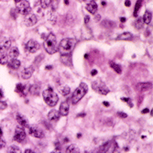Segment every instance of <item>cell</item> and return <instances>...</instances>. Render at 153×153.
Returning <instances> with one entry per match:
<instances>
[{"label":"cell","instance_id":"7","mask_svg":"<svg viewBox=\"0 0 153 153\" xmlns=\"http://www.w3.org/2000/svg\"><path fill=\"white\" fill-rule=\"evenodd\" d=\"M11 46V39L7 37L0 39V53H5Z\"/></svg>","mask_w":153,"mask_h":153},{"label":"cell","instance_id":"44","mask_svg":"<svg viewBox=\"0 0 153 153\" xmlns=\"http://www.w3.org/2000/svg\"><path fill=\"white\" fill-rule=\"evenodd\" d=\"M149 110L148 108H145V109H143V110H142V112H141V113H142V114H146V113H148V112H149Z\"/></svg>","mask_w":153,"mask_h":153},{"label":"cell","instance_id":"21","mask_svg":"<svg viewBox=\"0 0 153 153\" xmlns=\"http://www.w3.org/2000/svg\"><path fill=\"white\" fill-rule=\"evenodd\" d=\"M72 57L70 54H62V57H61V61L62 63H64L65 65L68 66H72V61H71Z\"/></svg>","mask_w":153,"mask_h":153},{"label":"cell","instance_id":"2","mask_svg":"<svg viewBox=\"0 0 153 153\" xmlns=\"http://www.w3.org/2000/svg\"><path fill=\"white\" fill-rule=\"evenodd\" d=\"M88 92V86L86 83L81 82L80 85L75 89V91L73 94L72 96V103L73 104H77L83 96H85Z\"/></svg>","mask_w":153,"mask_h":153},{"label":"cell","instance_id":"27","mask_svg":"<svg viewBox=\"0 0 153 153\" xmlns=\"http://www.w3.org/2000/svg\"><path fill=\"white\" fill-rule=\"evenodd\" d=\"M59 91L62 95H68L69 94H70V87L67 86V85H64V86L60 87Z\"/></svg>","mask_w":153,"mask_h":153},{"label":"cell","instance_id":"32","mask_svg":"<svg viewBox=\"0 0 153 153\" xmlns=\"http://www.w3.org/2000/svg\"><path fill=\"white\" fill-rule=\"evenodd\" d=\"M144 26V23H143V20L141 19H138L136 22H135V27H137V30H141Z\"/></svg>","mask_w":153,"mask_h":153},{"label":"cell","instance_id":"41","mask_svg":"<svg viewBox=\"0 0 153 153\" xmlns=\"http://www.w3.org/2000/svg\"><path fill=\"white\" fill-rule=\"evenodd\" d=\"M4 97V93H3V91H2V89L0 88V100H1L2 98Z\"/></svg>","mask_w":153,"mask_h":153},{"label":"cell","instance_id":"43","mask_svg":"<svg viewBox=\"0 0 153 153\" xmlns=\"http://www.w3.org/2000/svg\"><path fill=\"white\" fill-rule=\"evenodd\" d=\"M96 74H97V71H96V70H93V71L91 72V75H92V76H94Z\"/></svg>","mask_w":153,"mask_h":153},{"label":"cell","instance_id":"46","mask_svg":"<svg viewBox=\"0 0 153 153\" xmlns=\"http://www.w3.org/2000/svg\"><path fill=\"white\" fill-rule=\"evenodd\" d=\"M31 152H34V151L31 150V149H26L25 150V153H31Z\"/></svg>","mask_w":153,"mask_h":153},{"label":"cell","instance_id":"1","mask_svg":"<svg viewBox=\"0 0 153 153\" xmlns=\"http://www.w3.org/2000/svg\"><path fill=\"white\" fill-rule=\"evenodd\" d=\"M75 44H76L75 39H71V38L63 39L61 40V42L58 46V50L61 52V54H70L74 50Z\"/></svg>","mask_w":153,"mask_h":153},{"label":"cell","instance_id":"53","mask_svg":"<svg viewBox=\"0 0 153 153\" xmlns=\"http://www.w3.org/2000/svg\"><path fill=\"white\" fill-rule=\"evenodd\" d=\"M79 1H81V2H83V1H86V0H79Z\"/></svg>","mask_w":153,"mask_h":153},{"label":"cell","instance_id":"29","mask_svg":"<svg viewBox=\"0 0 153 153\" xmlns=\"http://www.w3.org/2000/svg\"><path fill=\"white\" fill-rule=\"evenodd\" d=\"M79 149L76 145L73 144V145H70L67 149H66V152H74V153H77L79 152Z\"/></svg>","mask_w":153,"mask_h":153},{"label":"cell","instance_id":"28","mask_svg":"<svg viewBox=\"0 0 153 153\" xmlns=\"http://www.w3.org/2000/svg\"><path fill=\"white\" fill-rule=\"evenodd\" d=\"M8 62V57L5 53H0V64L4 65Z\"/></svg>","mask_w":153,"mask_h":153},{"label":"cell","instance_id":"26","mask_svg":"<svg viewBox=\"0 0 153 153\" xmlns=\"http://www.w3.org/2000/svg\"><path fill=\"white\" fill-rule=\"evenodd\" d=\"M142 1L143 0H137V3H136V6H135V9H134V17H137V13L140 11L141 6H142Z\"/></svg>","mask_w":153,"mask_h":153},{"label":"cell","instance_id":"34","mask_svg":"<svg viewBox=\"0 0 153 153\" xmlns=\"http://www.w3.org/2000/svg\"><path fill=\"white\" fill-rule=\"evenodd\" d=\"M59 3H60V0H51V7H52V9L53 10H56L58 6H59Z\"/></svg>","mask_w":153,"mask_h":153},{"label":"cell","instance_id":"54","mask_svg":"<svg viewBox=\"0 0 153 153\" xmlns=\"http://www.w3.org/2000/svg\"><path fill=\"white\" fill-rule=\"evenodd\" d=\"M93 1H95V0H93Z\"/></svg>","mask_w":153,"mask_h":153},{"label":"cell","instance_id":"10","mask_svg":"<svg viewBox=\"0 0 153 153\" xmlns=\"http://www.w3.org/2000/svg\"><path fill=\"white\" fill-rule=\"evenodd\" d=\"M39 47L40 46H39V43L38 42V41H36L34 39H30V40L27 41V43L26 45V50L30 53H34V52L39 51Z\"/></svg>","mask_w":153,"mask_h":153},{"label":"cell","instance_id":"17","mask_svg":"<svg viewBox=\"0 0 153 153\" xmlns=\"http://www.w3.org/2000/svg\"><path fill=\"white\" fill-rule=\"evenodd\" d=\"M16 118H17L18 123L20 125L21 127H23V128L29 127V122H27V119L24 116H22L21 114H17Z\"/></svg>","mask_w":153,"mask_h":153},{"label":"cell","instance_id":"18","mask_svg":"<svg viewBox=\"0 0 153 153\" xmlns=\"http://www.w3.org/2000/svg\"><path fill=\"white\" fill-rule=\"evenodd\" d=\"M97 8H98L97 4L95 3V1H93V0L90 1L89 3H87V5H86V10L91 14H95L97 11Z\"/></svg>","mask_w":153,"mask_h":153},{"label":"cell","instance_id":"22","mask_svg":"<svg viewBox=\"0 0 153 153\" xmlns=\"http://www.w3.org/2000/svg\"><path fill=\"white\" fill-rule=\"evenodd\" d=\"M101 25L105 27V29H108V30H111V29H113V27L116 26L115 22L114 21H111V20H108V19H105L102 21Z\"/></svg>","mask_w":153,"mask_h":153},{"label":"cell","instance_id":"25","mask_svg":"<svg viewBox=\"0 0 153 153\" xmlns=\"http://www.w3.org/2000/svg\"><path fill=\"white\" fill-rule=\"evenodd\" d=\"M142 20H143V23L149 25L152 20V14L150 12H149V11H146L145 14H144V16H143Z\"/></svg>","mask_w":153,"mask_h":153},{"label":"cell","instance_id":"9","mask_svg":"<svg viewBox=\"0 0 153 153\" xmlns=\"http://www.w3.org/2000/svg\"><path fill=\"white\" fill-rule=\"evenodd\" d=\"M26 138V132L21 127H17L15 130V135H14V140L18 142H22Z\"/></svg>","mask_w":153,"mask_h":153},{"label":"cell","instance_id":"49","mask_svg":"<svg viewBox=\"0 0 153 153\" xmlns=\"http://www.w3.org/2000/svg\"><path fill=\"white\" fill-rule=\"evenodd\" d=\"M65 4L66 5H69V0H65Z\"/></svg>","mask_w":153,"mask_h":153},{"label":"cell","instance_id":"47","mask_svg":"<svg viewBox=\"0 0 153 153\" xmlns=\"http://www.w3.org/2000/svg\"><path fill=\"white\" fill-rule=\"evenodd\" d=\"M120 21L121 22H126V19H125V18H120Z\"/></svg>","mask_w":153,"mask_h":153},{"label":"cell","instance_id":"42","mask_svg":"<svg viewBox=\"0 0 153 153\" xmlns=\"http://www.w3.org/2000/svg\"><path fill=\"white\" fill-rule=\"evenodd\" d=\"M89 20H90L89 16H85V24H87V23L89 22Z\"/></svg>","mask_w":153,"mask_h":153},{"label":"cell","instance_id":"5","mask_svg":"<svg viewBox=\"0 0 153 153\" xmlns=\"http://www.w3.org/2000/svg\"><path fill=\"white\" fill-rule=\"evenodd\" d=\"M92 87L95 92H97L100 94H103V95H105V94H107L109 93V89L107 88V86L101 80L94 81L93 83H92Z\"/></svg>","mask_w":153,"mask_h":153},{"label":"cell","instance_id":"33","mask_svg":"<svg viewBox=\"0 0 153 153\" xmlns=\"http://www.w3.org/2000/svg\"><path fill=\"white\" fill-rule=\"evenodd\" d=\"M51 0H40V6L42 8H47L51 5Z\"/></svg>","mask_w":153,"mask_h":153},{"label":"cell","instance_id":"39","mask_svg":"<svg viewBox=\"0 0 153 153\" xmlns=\"http://www.w3.org/2000/svg\"><path fill=\"white\" fill-rule=\"evenodd\" d=\"M117 116H118L120 118H127V117H128V115H127V114H125V113H123V112H118V113H117Z\"/></svg>","mask_w":153,"mask_h":153},{"label":"cell","instance_id":"16","mask_svg":"<svg viewBox=\"0 0 153 153\" xmlns=\"http://www.w3.org/2000/svg\"><path fill=\"white\" fill-rule=\"evenodd\" d=\"M19 55V49H18L17 47H12V48H9L7 57H8L10 60L17 59Z\"/></svg>","mask_w":153,"mask_h":153},{"label":"cell","instance_id":"36","mask_svg":"<svg viewBox=\"0 0 153 153\" xmlns=\"http://www.w3.org/2000/svg\"><path fill=\"white\" fill-rule=\"evenodd\" d=\"M5 146H6V141L4 140L3 136H1V137H0V149L5 148Z\"/></svg>","mask_w":153,"mask_h":153},{"label":"cell","instance_id":"51","mask_svg":"<svg viewBox=\"0 0 153 153\" xmlns=\"http://www.w3.org/2000/svg\"><path fill=\"white\" fill-rule=\"evenodd\" d=\"M20 1H21V0H15V2H16V3H19V2H20Z\"/></svg>","mask_w":153,"mask_h":153},{"label":"cell","instance_id":"15","mask_svg":"<svg viewBox=\"0 0 153 153\" xmlns=\"http://www.w3.org/2000/svg\"><path fill=\"white\" fill-rule=\"evenodd\" d=\"M151 87H152L151 82H140V83H137V86H136L137 90L140 91V92L147 91V90L150 89Z\"/></svg>","mask_w":153,"mask_h":153},{"label":"cell","instance_id":"30","mask_svg":"<svg viewBox=\"0 0 153 153\" xmlns=\"http://www.w3.org/2000/svg\"><path fill=\"white\" fill-rule=\"evenodd\" d=\"M110 66L112 67V69H114V70H115L117 74H121L122 69H121V67H120L118 64L115 63L114 62H110Z\"/></svg>","mask_w":153,"mask_h":153},{"label":"cell","instance_id":"52","mask_svg":"<svg viewBox=\"0 0 153 153\" xmlns=\"http://www.w3.org/2000/svg\"><path fill=\"white\" fill-rule=\"evenodd\" d=\"M77 137H82V135H81V134H79V135H77Z\"/></svg>","mask_w":153,"mask_h":153},{"label":"cell","instance_id":"13","mask_svg":"<svg viewBox=\"0 0 153 153\" xmlns=\"http://www.w3.org/2000/svg\"><path fill=\"white\" fill-rule=\"evenodd\" d=\"M69 108H70V105H69L68 101L62 102V105H60V110H59L61 116L66 117L69 114Z\"/></svg>","mask_w":153,"mask_h":153},{"label":"cell","instance_id":"8","mask_svg":"<svg viewBox=\"0 0 153 153\" xmlns=\"http://www.w3.org/2000/svg\"><path fill=\"white\" fill-rule=\"evenodd\" d=\"M29 132L30 134L34 137H37V138H43L45 134L43 132V130L41 129L40 128L37 127V126H32V127H30L29 128Z\"/></svg>","mask_w":153,"mask_h":153},{"label":"cell","instance_id":"40","mask_svg":"<svg viewBox=\"0 0 153 153\" xmlns=\"http://www.w3.org/2000/svg\"><path fill=\"white\" fill-rule=\"evenodd\" d=\"M125 6L126 7H130L131 6V2L129 0H126V2H125Z\"/></svg>","mask_w":153,"mask_h":153},{"label":"cell","instance_id":"14","mask_svg":"<svg viewBox=\"0 0 153 153\" xmlns=\"http://www.w3.org/2000/svg\"><path fill=\"white\" fill-rule=\"evenodd\" d=\"M60 117H61L60 112H59L58 110H55V109L51 110V112L48 114V118H49V120L53 121V122L58 121V120L60 119Z\"/></svg>","mask_w":153,"mask_h":153},{"label":"cell","instance_id":"50","mask_svg":"<svg viewBox=\"0 0 153 153\" xmlns=\"http://www.w3.org/2000/svg\"><path fill=\"white\" fill-rule=\"evenodd\" d=\"M46 69L48 70V69H51V66H46Z\"/></svg>","mask_w":153,"mask_h":153},{"label":"cell","instance_id":"19","mask_svg":"<svg viewBox=\"0 0 153 153\" xmlns=\"http://www.w3.org/2000/svg\"><path fill=\"white\" fill-rule=\"evenodd\" d=\"M21 65V62L20 61L17 60V59H13V60H10L9 62H7V66L10 68V69H13V70H17L19 69Z\"/></svg>","mask_w":153,"mask_h":153},{"label":"cell","instance_id":"45","mask_svg":"<svg viewBox=\"0 0 153 153\" xmlns=\"http://www.w3.org/2000/svg\"><path fill=\"white\" fill-rule=\"evenodd\" d=\"M103 104H104V105H105V106H109V105H109V103H108V102H106V101H104V102H103Z\"/></svg>","mask_w":153,"mask_h":153},{"label":"cell","instance_id":"35","mask_svg":"<svg viewBox=\"0 0 153 153\" xmlns=\"http://www.w3.org/2000/svg\"><path fill=\"white\" fill-rule=\"evenodd\" d=\"M8 151L9 152H17V153H20L21 152L20 149L19 147H17V146H11L9 148V150Z\"/></svg>","mask_w":153,"mask_h":153},{"label":"cell","instance_id":"24","mask_svg":"<svg viewBox=\"0 0 153 153\" xmlns=\"http://www.w3.org/2000/svg\"><path fill=\"white\" fill-rule=\"evenodd\" d=\"M26 88H27L26 85H22V83H18L16 86V92L24 96V95H26Z\"/></svg>","mask_w":153,"mask_h":153},{"label":"cell","instance_id":"12","mask_svg":"<svg viewBox=\"0 0 153 153\" xmlns=\"http://www.w3.org/2000/svg\"><path fill=\"white\" fill-rule=\"evenodd\" d=\"M33 72H34V68H33L32 66H30V67H27V68H25L24 70L22 71V73H21V77H22L24 80L30 79V78L32 76Z\"/></svg>","mask_w":153,"mask_h":153},{"label":"cell","instance_id":"31","mask_svg":"<svg viewBox=\"0 0 153 153\" xmlns=\"http://www.w3.org/2000/svg\"><path fill=\"white\" fill-rule=\"evenodd\" d=\"M110 147H111V142H105L104 145H102V146L100 147L99 151H101V152H106V151L109 150Z\"/></svg>","mask_w":153,"mask_h":153},{"label":"cell","instance_id":"11","mask_svg":"<svg viewBox=\"0 0 153 153\" xmlns=\"http://www.w3.org/2000/svg\"><path fill=\"white\" fill-rule=\"evenodd\" d=\"M37 22H38V19L34 14H29V15H26V17L24 18V24L27 27H32Z\"/></svg>","mask_w":153,"mask_h":153},{"label":"cell","instance_id":"37","mask_svg":"<svg viewBox=\"0 0 153 153\" xmlns=\"http://www.w3.org/2000/svg\"><path fill=\"white\" fill-rule=\"evenodd\" d=\"M7 107V105L6 102H3V101H0V110H4Z\"/></svg>","mask_w":153,"mask_h":153},{"label":"cell","instance_id":"6","mask_svg":"<svg viewBox=\"0 0 153 153\" xmlns=\"http://www.w3.org/2000/svg\"><path fill=\"white\" fill-rule=\"evenodd\" d=\"M17 11L18 13L21 14V15H29L31 12V7L30 5V2L27 1V0H21L20 2L17 3Z\"/></svg>","mask_w":153,"mask_h":153},{"label":"cell","instance_id":"48","mask_svg":"<svg viewBox=\"0 0 153 153\" xmlns=\"http://www.w3.org/2000/svg\"><path fill=\"white\" fill-rule=\"evenodd\" d=\"M85 113H82V114H80V115H78V117H85Z\"/></svg>","mask_w":153,"mask_h":153},{"label":"cell","instance_id":"4","mask_svg":"<svg viewBox=\"0 0 153 153\" xmlns=\"http://www.w3.org/2000/svg\"><path fill=\"white\" fill-rule=\"evenodd\" d=\"M42 95H43L44 101L46 102V104L49 106H51V107L55 106L59 101V97H58L57 94L54 93L51 88L44 90L42 93Z\"/></svg>","mask_w":153,"mask_h":153},{"label":"cell","instance_id":"23","mask_svg":"<svg viewBox=\"0 0 153 153\" xmlns=\"http://www.w3.org/2000/svg\"><path fill=\"white\" fill-rule=\"evenodd\" d=\"M40 93V86L39 85H33L30 87V94L32 95H39Z\"/></svg>","mask_w":153,"mask_h":153},{"label":"cell","instance_id":"38","mask_svg":"<svg viewBox=\"0 0 153 153\" xmlns=\"http://www.w3.org/2000/svg\"><path fill=\"white\" fill-rule=\"evenodd\" d=\"M121 100H122V101H124V102H127V103H128V105L130 107H132V106H133L132 102H131V100H130L129 98H121Z\"/></svg>","mask_w":153,"mask_h":153},{"label":"cell","instance_id":"3","mask_svg":"<svg viewBox=\"0 0 153 153\" xmlns=\"http://www.w3.org/2000/svg\"><path fill=\"white\" fill-rule=\"evenodd\" d=\"M44 48L46 50V51L50 54H53L57 51L58 50V46H57V39L55 37L54 34L51 33L46 40L44 41Z\"/></svg>","mask_w":153,"mask_h":153},{"label":"cell","instance_id":"20","mask_svg":"<svg viewBox=\"0 0 153 153\" xmlns=\"http://www.w3.org/2000/svg\"><path fill=\"white\" fill-rule=\"evenodd\" d=\"M117 40H132L133 39V35L129 32H124L120 35L117 36Z\"/></svg>","mask_w":153,"mask_h":153}]
</instances>
